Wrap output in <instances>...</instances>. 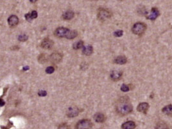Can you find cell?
<instances>
[{"mask_svg":"<svg viewBox=\"0 0 172 129\" xmlns=\"http://www.w3.org/2000/svg\"><path fill=\"white\" fill-rule=\"evenodd\" d=\"M54 35L55 37L59 38L65 37L68 39H73L77 37L78 33L75 30H70L69 29L64 27H60L55 30L54 32Z\"/></svg>","mask_w":172,"mask_h":129,"instance_id":"6da1fadb","label":"cell"},{"mask_svg":"<svg viewBox=\"0 0 172 129\" xmlns=\"http://www.w3.org/2000/svg\"><path fill=\"white\" fill-rule=\"evenodd\" d=\"M133 110V107L130 103L125 100L119 101L116 107V111L121 115H127L130 113Z\"/></svg>","mask_w":172,"mask_h":129,"instance_id":"7a4b0ae2","label":"cell"},{"mask_svg":"<svg viewBox=\"0 0 172 129\" xmlns=\"http://www.w3.org/2000/svg\"><path fill=\"white\" fill-rule=\"evenodd\" d=\"M146 29V25L145 23H136L134 24L133 27H132V32L135 35H141L144 34L145 32Z\"/></svg>","mask_w":172,"mask_h":129,"instance_id":"3957f363","label":"cell"},{"mask_svg":"<svg viewBox=\"0 0 172 129\" xmlns=\"http://www.w3.org/2000/svg\"><path fill=\"white\" fill-rule=\"evenodd\" d=\"M92 123L89 120H82L78 121L76 125L77 129H91Z\"/></svg>","mask_w":172,"mask_h":129,"instance_id":"277c9868","label":"cell"},{"mask_svg":"<svg viewBox=\"0 0 172 129\" xmlns=\"http://www.w3.org/2000/svg\"><path fill=\"white\" fill-rule=\"evenodd\" d=\"M112 14L110 13V12L108 10L104 9V8H101L99 10L98 12V18L100 21H105V20L110 18Z\"/></svg>","mask_w":172,"mask_h":129,"instance_id":"5b68a950","label":"cell"},{"mask_svg":"<svg viewBox=\"0 0 172 129\" xmlns=\"http://www.w3.org/2000/svg\"><path fill=\"white\" fill-rule=\"evenodd\" d=\"M80 110L77 107H70L67 111L66 115L69 118H74L77 116Z\"/></svg>","mask_w":172,"mask_h":129,"instance_id":"8992f818","label":"cell"},{"mask_svg":"<svg viewBox=\"0 0 172 129\" xmlns=\"http://www.w3.org/2000/svg\"><path fill=\"white\" fill-rule=\"evenodd\" d=\"M54 44L53 41L49 39H44L41 43V46L44 49H50L53 47Z\"/></svg>","mask_w":172,"mask_h":129,"instance_id":"52a82bcc","label":"cell"},{"mask_svg":"<svg viewBox=\"0 0 172 129\" xmlns=\"http://www.w3.org/2000/svg\"><path fill=\"white\" fill-rule=\"evenodd\" d=\"M62 55L60 53L56 52V53H52L50 55V60L54 64L59 63L62 60Z\"/></svg>","mask_w":172,"mask_h":129,"instance_id":"ba28073f","label":"cell"},{"mask_svg":"<svg viewBox=\"0 0 172 129\" xmlns=\"http://www.w3.org/2000/svg\"><path fill=\"white\" fill-rule=\"evenodd\" d=\"M148 108H149V104L148 103L143 102L139 104V105L137 107V110H138V112L146 114L148 111Z\"/></svg>","mask_w":172,"mask_h":129,"instance_id":"9c48e42d","label":"cell"},{"mask_svg":"<svg viewBox=\"0 0 172 129\" xmlns=\"http://www.w3.org/2000/svg\"><path fill=\"white\" fill-rule=\"evenodd\" d=\"M123 73L120 71H116L114 70L110 73V79L114 81L118 80L122 78Z\"/></svg>","mask_w":172,"mask_h":129,"instance_id":"30bf717a","label":"cell"},{"mask_svg":"<svg viewBox=\"0 0 172 129\" xmlns=\"http://www.w3.org/2000/svg\"><path fill=\"white\" fill-rule=\"evenodd\" d=\"M8 23L11 27H16L19 23V18L16 16L12 15L8 17Z\"/></svg>","mask_w":172,"mask_h":129,"instance_id":"8fae6325","label":"cell"},{"mask_svg":"<svg viewBox=\"0 0 172 129\" xmlns=\"http://www.w3.org/2000/svg\"><path fill=\"white\" fill-rule=\"evenodd\" d=\"M159 16V12L157 8H152L150 15L147 17V18L150 20H155L157 17Z\"/></svg>","mask_w":172,"mask_h":129,"instance_id":"7c38bea8","label":"cell"},{"mask_svg":"<svg viewBox=\"0 0 172 129\" xmlns=\"http://www.w3.org/2000/svg\"><path fill=\"white\" fill-rule=\"evenodd\" d=\"M94 119L98 123H103L105 121L106 118L104 114H102V113L97 112L94 114Z\"/></svg>","mask_w":172,"mask_h":129,"instance_id":"4fadbf2b","label":"cell"},{"mask_svg":"<svg viewBox=\"0 0 172 129\" xmlns=\"http://www.w3.org/2000/svg\"><path fill=\"white\" fill-rule=\"evenodd\" d=\"M123 129H134L135 128V123L132 121H129L124 123L122 125Z\"/></svg>","mask_w":172,"mask_h":129,"instance_id":"5bb4252c","label":"cell"},{"mask_svg":"<svg viewBox=\"0 0 172 129\" xmlns=\"http://www.w3.org/2000/svg\"><path fill=\"white\" fill-rule=\"evenodd\" d=\"M83 53L85 55L89 56L93 53V48L91 45H87L83 48Z\"/></svg>","mask_w":172,"mask_h":129,"instance_id":"9a60e30c","label":"cell"},{"mask_svg":"<svg viewBox=\"0 0 172 129\" xmlns=\"http://www.w3.org/2000/svg\"><path fill=\"white\" fill-rule=\"evenodd\" d=\"M74 16H75V14L73 12L68 11L62 14V18L65 20H70L73 18Z\"/></svg>","mask_w":172,"mask_h":129,"instance_id":"2e32d148","label":"cell"},{"mask_svg":"<svg viewBox=\"0 0 172 129\" xmlns=\"http://www.w3.org/2000/svg\"><path fill=\"white\" fill-rule=\"evenodd\" d=\"M162 111L168 116L172 117V105H168L165 106L162 109Z\"/></svg>","mask_w":172,"mask_h":129,"instance_id":"e0dca14e","label":"cell"},{"mask_svg":"<svg viewBox=\"0 0 172 129\" xmlns=\"http://www.w3.org/2000/svg\"><path fill=\"white\" fill-rule=\"evenodd\" d=\"M127 62V59L125 56H119L116 58L114 60V62L118 64H125Z\"/></svg>","mask_w":172,"mask_h":129,"instance_id":"ac0fdd59","label":"cell"},{"mask_svg":"<svg viewBox=\"0 0 172 129\" xmlns=\"http://www.w3.org/2000/svg\"><path fill=\"white\" fill-rule=\"evenodd\" d=\"M48 57L46 54H41L38 57V61L41 64L46 63L48 62Z\"/></svg>","mask_w":172,"mask_h":129,"instance_id":"d6986e66","label":"cell"},{"mask_svg":"<svg viewBox=\"0 0 172 129\" xmlns=\"http://www.w3.org/2000/svg\"><path fill=\"white\" fill-rule=\"evenodd\" d=\"M155 129H168V127L165 123L159 122L156 125Z\"/></svg>","mask_w":172,"mask_h":129,"instance_id":"ffe728a7","label":"cell"},{"mask_svg":"<svg viewBox=\"0 0 172 129\" xmlns=\"http://www.w3.org/2000/svg\"><path fill=\"white\" fill-rule=\"evenodd\" d=\"M83 46H84V42L82 40H80L73 44V48L75 50H79V49H81Z\"/></svg>","mask_w":172,"mask_h":129,"instance_id":"44dd1931","label":"cell"},{"mask_svg":"<svg viewBox=\"0 0 172 129\" xmlns=\"http://www.w3.org/2000/svg\"><path fill=\"white\" fill-rule=\"evenodd\" d=\"M28 37L27 35H26V34L19 35L18 37V40H19V41H21V42L27 41V40H28Z\"/></svg>","mask_w":172,"mask_h":129,"instance_id":"7402d4cb","label":"cell"},{"mask_svg":"<svg viewBox=\"0 0 172 129\" xmlns=\"http://www.w3.org/2000/svg\"><path fill=\"white\" fill-rule=\"evenodd\" d=\"M54 71H55V68H54L53 67H52V66H49V67H48L46 69V73H48V74L53 73L54 72Z\"/></svg>","mask_w":172,"mask_h":129,"instance_id":"603a6c76","label":"cell"},{"mask_svg":"<svg viewBox=\"0 0 172 129\" xmlns=\"http://www.w3.org/2000/svg\"><path fill=\"white\" fill-rule=\"evenodd\" d=\"M129 87L126 84H123L122 85V87H121V90L123 92H128L129 91Z\"/></svg>","mask_w":172,"mask_h":129,"instance_id":"cb8c5ba5","label":"cell"},{"mask_svg":"<svg viewBox=\"0 0 172 129\" xmlns=\"http://www.w3.org/2000/svg\"><path fill=\"white\" fill-rule=\"evenodd\" d=\"M123 32L122 30H118V31H116L114 33V35L115 37H122L123 35Z\"/></svg>","mask_w":172,"mask_h":129,"instance_id":"d4e9b609","label":"cell"},{"mask_svg":"<svg viewBox=\"0 0 172 129\" xmlns=\"http://www.w3.org/2000/svg\"><path fill=\"white\" fill-rule=\"evenodd\" d=\"M58 129H70L69 127L66 123L60 124L58 127Z\"/></svg>","mask_w":172,"mask_h":129,"instance_id":"484cf974","label":"cell"},{"mask_svg":"<svg viewBox=\"0 0 172 129\" xmlns=\"http://www.w3.org/2000/svg\"><path fill=\"white\" fill-rule=\"evenodd\" d=\"M38 95L39 96H45L47 95V92L46 91H40L39 92H38Z\"/></svg>","mask_w":172,"mask_h":129,"instance_id":"4316f807","label":"cell"},{"mask_svg":"<svg viewBox=\"0 0 172 129\" xmlns=\"http://www.w3.org/2000/svg\"><path fill=\"white\" fill-rule=\"evenodd\" d=\"M24 17H25L26 19H27L28 21H30V22H31V21L33 20L32 17L31 15H30V14H26V15L24 16Z\"/></svg>","mask_w":172,"mask_h":129,"instance_id":"83f0119b","label":"cell"},{"mask_svg":"<svg viewBox=\"0 0 172 129\" xmlns=\"http://www.w3.org/2000/svg\"><path fill=\"white\" fill-rule=\"evenodd\" d=\"M30 15H31L32 17V19H33L37 18V12L36 11H33L31 13H30Z\"/></svg>","mask_w":172,"mask_h":129,"instance_id":"f1b7e54d","label":"cell"},{"mask_svg":"<svg viewBox=\"0 0 172 129\" xmlns=\"http://www.w3.org/2000/svg\"><path fill=\"white\" fill-rule=\"evenodd\" d=\"M5 105V102L2 99H0V106H3V105Z\"/></svg>","mask_w":172,"mask_h":129,"instance_id":"f546056e","label":"cell"},{"mask_svg":"<svg viewBox=\"0 0 172 129\" xmlns=\"http://www.w3.org/2000/svg\"><path fill=\"white\" fill-rule=\"evenodd\" d=\"M30 69V68H29L28 66H24V67H23V69L24 71H27V70H28V69Z\"/></svg>","mask_w":172,"mask_h":129,"instance_id":"4dcf8cb0","label":"cell"}]
</instances>
